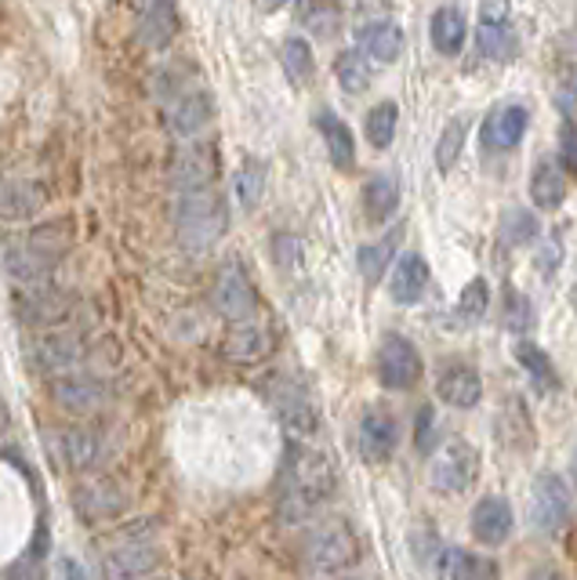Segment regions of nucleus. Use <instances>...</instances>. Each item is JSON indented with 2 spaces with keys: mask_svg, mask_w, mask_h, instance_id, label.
<instances>
[{
  "mask_svg": "<svg viewBox=\"0 0 577 580\" xmlns=\"http://www.w3.org/2000/svg\"><path fill=\"white\" fill-rule=\"evenodd\" d=\"M15 316L26 327L52 330V327L66 323V319L73 316V298H69L66 291L52 287V283H41V287H30V291L19 294V298H15Z\"/></svg>",
  "mask_w": 577,
  "mask_h": 580,
  "instance_id": "obj_9",
  "label": "nucleus"
},
{
  "mask_svg": "<svg viewBox=\"0 0 577 580\" xmlns=\"http://www.w3.org/2000/svg\"><path fill=\"white\" fill-rule=\"evenodd\" d=\"M530 580H567L559 570H552V566H538L534 573H530Z\"/></svg>",
  "mask_w": 577,
  "mask_h": 580,
  "instance_id": "obj_51",
  "label": "nucleus"
},
{
  "mask_svg": "<svg viewBox=\"0 0 577 580\" xmlns=\"http://www.w3.org/2000/svg\"><path fill=\"white\" fill-rule=\"evenodd\" d=\"M44 207V189L37 182L0 179V221H30Z\"/></svg>",
  "mask_w": 577,
  "mask_h": 580,
  "instance_id": "obj_23",
  "label": "nucleus"
},
{
  "mask_svg": "<svg viewBox=\"0 0 577 580\" xmlns=\"http://www.w3.org/2000/svg\"><path fill=\"white\" fill-rule=\"evenodd\" d=\"M269 352H273V334H269L265 327H258L254 319H247V323H233V330L222 341V356L237 366H254L262 363Z\"/></svg>",
  "mask_w": 577,
  "mask_h": 580,
  "instance_id": "obj_15",
  "label": "nucleus"
},
{
  "mask_svg": "<svg viewBox=\"0 0 577 580\" xmlns=\"http://www.w3.org/2000/svg\"><path fill=\"white\" fill-rule=\"evenodd\" d=\"M473 537L479 544H487V548H498L512 537V526H516V515H512V504L505 501V497H483V501L473 508Z\"/></svg>",
  "mask_w": 577,
  "mask_h": 580,
  "instance_id": "obj_16",
  "label": "nucleus"
},
{
  "mask_svg": "<svg viewBox=\"0 0 577 580\" xmlns=\"http://www.w3.org/2000/svg\"><path fill=\"white\" fill-rule=\"evenodd\" d=\"M559 160L570 174H577V127L574 124H567L559 132Z\"/></svg>",
  "mask_w": 577,
  "mask_h": 580,
  "instance_id": "obj_45",
  "label": "nucleus"
},
{
  "mask_svg": "<svg viewBox=\"0 0 577 580\" xmlns=\"http://www.w3.org/2000/svg\"><path fill=\"white\" fill-rule=\"evenodd\" d=\"M530 200H534L541 211H556L563 200H567V182H563L559 168L538 163L534 174H530Z\"/></svg>",
  "mask_w": 577,
  "mask_h": 580,
  "instance_id": "obj_32",
  "label": "nucleus"
},
{
  "mask_svg": "<svg viewBox=\"0 0 577 580\" xmlns=\"http://www.w3.org/2000/svg\"><path fill=\"white\" fill-rule=\"evenodd\" d=\"M399 443V424L388 410H367L360 421V454L363 460H385Z\"/></svg>",
  "mask_w": 577,
  "mask_h": 580,
  "instance_id": "obj_20",
  "label": "nucleus"
},
{
  "mask_svg": "<svg viewBox=\"0 0 577 580\" xmlns=\"http://www.w3.org/2000/svg\"><path fill=\"white\" fill-rule=\"evenodd\" d=\"M487 309H490V287H487V280L476 276L473 283H465L462 298H457V319H462V323H479V319L487 316Z\"/></svg>",
  "mask_w": 577,
  "mask_h": 580,
  "instance_id": "obj_42",
  "label": "nucleus"
},
{
  "mask_svg": "<svg viewBox=\"0 0 577 580\" xmlns=\"http://www.w3.org/2000/svg\"><path fill=\"white\" fill-rule=\"evenodd\" d=\"M168 566L163 555L152 541H124L121 548L102 555V577L105 580H149Z\"/></svg>",
  "mask_w": 577,
  "mask_h": 580,
  "instance_id": "obj_5",
  "label": "nucleus"
},
{
  "mask_svg": "<svg viewBox=\"0 0 577 580\" xmlns=\"http://www.w3.org/2000/svg\"><path fill=\"white\" fill-rule=\"evenodd\" d=\"M138 37H143L146 47H157V52H163V47L179 37V8H174V0H143Z\"/></svg>",
  "mask_w": 577,
  "mask_h": 580,
  "instance_id": "obj_19",
  "label": "nucleus"
},
{
  "mask_svg": "<svg viewBox=\"0 0 577 580\" xmlns=\"http://www.w3.org/2000/svg\"><path fill=\"white\" fill-rule=\"evenodd\" d=\"M63 580H88V573L73 559H63Z\"/></svg>",
  "mask_w": 577,
  "mask_h": 580,
  "instance_id": "obj_50",
  "label": "nucleus"
},
{
  "mask_svg": "<svg viewBox=\"0 0 577 580\" xmlns=\"http://www.w3.org/2000/svg\"><path fill=\"white\" fill-rule=\"evenodd\" d=\"M465 37H468V22L457 8H440L429 19V41L440 55L454 58L465 47Z\"/></svg>",
  "mask_w": 577,
  "mask_h": 580,
  "instance_id": "obj_27",
  "label": "nucleus"
},
{
  "mask_svg": "<svg viewBox=\"0 0 577 580\" xmlns=\"http://www.w3.org/2000/svg\"><path fill=\"white\" fill-rule=\"evenodd\" d=\"M399 207V182L393 179V174H374V179L363 185V215H367V221H385L393 218Z\"/></svg>",
  "mask_w": 577,
  "mask_h": 580,
  "instance_id": "obj_29",
  "label": "nucleus"
},
{
  "mask_svg": "<svg viewBox=\"0 0 577 580\" xmlns=\"http://www.w3.org/2000/svg\"><path fill=\"white\" fill-rule=\"evenodd\" d=\"M211 302H215V312L222 319H229V323H247L258 309V294H254L251 280L244 276V269L237 262L218 272Z\"/></svg>",
  "mask_w": 577,
  "mask_h": 580,
  "instance_id": "obj_12",
  "label": "nucleus"
},
{
  "mask_svg": "<svg viewBox=\"0 0 577 580\" xmlns=\"http://www.w3.org/2000/svg\"><path fill=\"white\" fill-rule=\"evenodd\" d=\"M541 232V221L534 211H523V207H509L501 218V240L509 247H527L534 243Z\"/></svg>",
  "mask_w": 577,
  "mask_h": 580,
  "instance_id": "obj_40",
  "label": "nucleus"
},
{
  "mask_svg": "<svg viewBox=\"0 0 577 580\" xmlns=\"http://www.w3.org/2000/svg\"><path fill=\"white\" fill-rule=\"evenodd\" d=\"M338 490V471L324 450L291 440L284 457V493H280V519L302 523Z\"/></svg>",
  "mask_w": 577,
  "mask_h": 580,
  "instance_id": "obj_1",
  "label": "nucleus"
},
{
  "mask_svg": "<svg viewBox=\"0 0 577 580\" xmlns=\"http://www.w3.org/2000/svg\"><path fill=\"white\" fill-rule=\"evenodd\" d=\"M73 240H77L73 221H69V218H58V221L41 225V229H33V232H30V240H26V247L41 258V262L58 265V262H63V258L69 254V247H73Z\"/></svg>",
  "mask_w": 577,
  "mask_h": 580,
  "instance_id": "obj_25",
  "label": "nucleus"
},
{
  "mask_svg": "<svg viewBox=\"0 0 577 580\" xmlns=\"http://www.w3.org/2000/svg\"><path fill=\"white\" fill-rule=\"evenodd\" d=\"M435 396H440L446 407L468 410V407H476L479 402L483 382H479V374L473 371V366L454 363V366H446V371L440 374V382H435Z\"/></svg>",
  "mask_w": 577,
  "mask_h": 580,
  "instance_id": "obj_22",
  "label": "nucleus"
},
{
  "mask_svg": "<svg viewBox=\"0 0 577 580\" xmlns=\"http://www.w3.org/2000/svg\"><path fill=\"white\" fill-rule=\"evenodd\" d=\"M0 580H44V566L37 559H22L8 570H0Z\"/></svg>",
  "mask_w": 577,
  "mask_h": 580,
  "instance_id": "obj_46",
  "label": "nucleus"
},
{
  "mask_svg": "<svg viewBox=\"0 0 577 580\" xmlns=\"http://www.w3.org/2000/svg\"><path fill=\"white\" fill-rule=\"evenodd\" d=\"M215 121V102L204 88H190L179 84V80H168V124L174 135L182 138H196L204 127Z\"/></svg>",
  "mask_w": 577,
  "mask_h": 580,
  "instance_id": "obj_4",
  "label": "nucleus"
},
{
  "mask_svg": "<svg viewBox=\"0 0 577 580\" xmlns=\"http://www.w3.org/2000/svg\"><path fill=\"white\" fill-rule=\"evenodd\" d=\"M88 356V345L80 334H58V330H44L41 338L30 341V363L41 374H73V366H80Z\"/></svg>",
  "mask_w": 577,
  "mask_h": 580,
  "instance_id": "obj_8",
  "label": "nucleus"
},
{
  "mask_svg": "<svg viewBox=\"0 0 577 580\" xmlns=\"http://www.w3.org/2000/svg\"><path fill=\"white\" fill-rule=\"evenodd\" d=\"M265 11H276V8H284V4H291V0H258Z\"/></svg>",
  "mask_w": 577,
  "mask_h": 580,
  "instance_id": "obj_53",
  "label": "nucleus"
},
{
  "mask_svg": "<svg viewBox=\"0 0 577 580\" xmlns=\"http://www.w3.org/2000/svg\"><path fill=\"white\" fill-rule=\"evenodd\" d=\"M396 124H399L396 102H378L367 113V124H363V132H367V141H371L374 149H388V146H393V138H396Z\"/></svg>",
  "mask_w": 577,
  "mask_h": 580,
  "instance_id": "obj_41",
  "label": "nucleus"
},
{
  "mask_svg": "<svg viewBox=\"0 0 577 580\" xmlns=\"http://www.w3.org/2000/svg\"><path fill=\"white\" fill-rule=\"evenodd\" d=\"M229 229V211L226 200L211 189H190L179 200V211H174V232H179L182 251L190 254H204L211 251Z\"/></svg>",
  "mask_w": 577,
  "mask_h": 580,
  "instance_id": "obj_2",
  "label": "nucleus"
},
{
  "mask_svg": "<svg viewBox=\"0 0 577 580\" xmlns=\"http://www.w3.org/2000/svg\"><path fill=\"white\" fill-rule=\"evenodd\" d=\"M527 127H530V113L523 110V105L509 102L487 116V124H483V146L494 152H509L523 141Z\"/></svg>",
  "mask_w": 577,
  "mask_h": 580,
  "instance_id": "obj_17",
  "label": "nucleus"
},
{
  "mask_svg": "<svg viewBox=\"0 0 577 580\" xmlns=\"http://www.w3.org/2000/svg\"><path fill=\"white\" fill-rule=\"evenodd\" d=\"M479 52L494 58V62H509V58L516 55V47H520V41H516V33L509 22H479Z\"/></svg>",
  "mask_w": 577,
  "mask_h": 580,
  "instance_id": "obj_34",
  "label": "nucleus"
},
{
  "mask_svg": "<svg viewBox=\"0 0 577 580\" xmlns=\"http://www.w3.org/2000/svg\"><path fill=\"white\" fill-rule=\"evenodd\" d=\"M505 327L512 330V334H527L530 327H534V309H530V298L520 294L516 287H505V309H501Z\"/></svg>",
  "mask_w": 577,
  "mask_h": 580,
  "instance_id": "obj_43",
  "label": "nucleus"
},
{
  "mask_svg": "<svg viewBox=\"0 0 577 580\" xmlns=\"http://www.w3.org/2000/svg\"><path fill=\"white\" fill-rule=\"evenodd\" d=\"M479 479V454L473 443L451 440L432 460V487L440 493H465Z\"/></svg>",
  "mask_w": 577,
  "mask_h": 580,
  "instance_id": "obj_6",
  "label": "nucleus"
},
{
  "mask_svg": "<svg viewBox=\"0 0 577 580\" xmlns=\"http://www.w3.org/2000/svg\"><path fill=\"white\" fill-rule=\"evenodd\" d=\"M335 77L346 94H363L371 88V66L363 52H341L335 58Z\"/></svg>",
  "mask_w": 577,
  "mask_h": 580,
  "instance_id": "obj_35",
  "label": "nucleus"
},
{
  "mask_svg": "<svg viewBox=\"0 0 577 580\" xmlns=\"http://www.w3.org/2000/svg\"><path fill=\"white\" fill-rule=\"evenodd\" d=\"M479 22H509V0H483Z\"/></svg>",
  "mask_w": 577,
  "mask_h": 580,
  "instance_id": "obj_49",
  "label": "nucleus"
},
{
  "mask_svg": "<svg viewBox=\"0 0 577 580\" xmlns=\"http://www.w3.org/2000/svg\"><path fill=\"white\" fill-rule=\"evenodd\" d=\"M363 559V548H360V537L357 530H352L346 519H331V523L316 526L309 537L302 544V562L305 570L313 573H324V577H335V573H346L352 570Z\"/></svg>",
  "mask_w": 577,
  "mask_h": 580,
  "instance_id": "obj_3",
  "label": "nucleus"
},
{
  "mask_svg": "<svg viewBox=\"0 0 577 580\" xmlns=\"http://www.w3.org/2000/svg\"><path fill=\"white\" fill-rule=\"evenodd\" d=\"M284 73H287V80L294 88L309 84L313 73H316V58H313L309 41H302V37L284 41Z\"/></svg>",
  "mask_w": 577,
  "mask_h": 580,
  "instance_id": "obj_38",
  "label": "nucleus"
},
{
  "mask_svg": "<svg viewBox=\"0 0 577 580\" xmlns=\"http://www.w3.org/2000/svg\"><path fill=\"white\" fill-rule=\"evenodd\" d=\"M149 580H160V577H149Z\"/></svg>",
  "mask_w": 577,
  "mask_h": 580,
  "instance_id": "obj_56",
  "label": "nucleus"
},
{
  "mask_svg": "<svg viewBox=\"0 0 577 580\" xmlns=\"http://www.w3.org/2000/svg\"><path fill=\"white\" fill-rule=\"evenodd\" d=\"M440 570L446 573V580H498V566L483 555H473L465 548H451L443 555Z\"/></svg>",
  "mask_w": 577,
  "mask_h": 580,
  "instance_id": "obj_31",
  "label": "nucleus"
},
{
  "mask_svg": "<svg viewBox=\"0 0 577 580\" xmlns=\"http://www.w3.org/2000/svg\"><path fill=\"white\" fill-rule=\"evenodd\" d=\"M570 302H574V309H577V283H574V291H570Z\"/></svg>",
  "mask_w": 577,
  "mask_h": 580,
  "instance_id": "obj_54",
  "label": "nucleus"
},
{
  "mask_svg": "<svg viewBox=\"0 0 577 580\" xmlns=\"http://www.w3.org/2000/svg\"><path fill=\"white\" fill-rule=\"evenodd\" d=\"M516 363L523 366V371L534 377V382L541 385V388H548V385H556V366H552V360H548V352L541 349V345H534V341H516Z\"/></svg>",
  "mask_w": 577,
  "mask_h": 580,
  "instance_id": "obj_39",
  "label": "nucleus"
},
{
  "mask_svg": "<svg viewBox=\"0 0 577 580\" xmlns=\"http://www.w3.org/2000/svg\"><path fill=\"white\" fill-rule=\"evenodd\" d=\"M316 127H320V135L327 141V152H331V163L338 171H352L357 168V141H352L349 124L341 121L338 113H320L316 116Z\"/></svg>",
  "mask_w": 577,
  "mask_h": 580,
  "instance_id": "obj_26",
  "label": "nucleus"
},
{
  "mask_svg": "<svg viewBox=\"0 0 577 580\" xmlns=\"http://www.w3.org/2000/svg\"><path fill=\"white\" fill-rule=\"evenodd\" d=\"M570 512H574V501H570V487L563 482L559 476H538L534 482V493H530V523L541 534H556L570 523Z\"/></svg>",
  "mask_w": 577,
  "mask_h": 580,
  "instance_id": "obj_7",
  "label": "nucleus"
},
{
  "mask_svg": "<svg viewBox=\"0 0 577 580\" xmlns=\"http://www.w3.org/2000/svg\"><path fill=\"white\" fill-rule=\"evenodd\" d=\"M0 418H8V413H4V407H0Z\"/></svg>",
  "mask_w": 577,
  "mask_h": 580,
  "instance_id": "obj_55",
  "label": "nucleus"
},
{
  "mask_svg": "<svg viewBox=\"0 0 577 580\" xmlns=\"http://www.w3.org/2000/svg\"><path fill=\"white\" fill-rule=\"evenodd\" d=\"M73 508L84 523H110V519L124 515L127 493L110 479H95V482H84V487L73 493Z\"/></svg>",
  "mask_w": 577,
  "mask_h": 580,
  "instance_id": "obj_14",
  "label": "nucleus"
},
{
  "mask_svg": "<svg viewBox=\"0 0 577 580\" xmlns=\"http://www.w3.org/2000/svg\"><path fill=\"white\" fill-rule=\"evenodd\" d=\"M465 138H468V116H454V121H446L440 141H435V168L443 174L454 168L457 157L465 152Z\"/></svg>",
  "mask_w": 577,
  "mask_h": 580,
  "instance_id": "obj_37",
  "label": "nucleus"
},
{
  "mask_svg": "<svg viewBox=\"0 0 577 580\" xmlns=\"http://www.w3.org/2000/svg\"><path fill=\"white\" fill-rule=\"evenodd\" d=\"M429 287V262L421 254H404L393 269V280H388V294H393L396 305H415L421 302V294Z\"/></svg>",
  "mask_w": 577,
  "mask_h": 580,
  "instance_id": "obj_24",
  "label": "nucleus"
},
{
  "mask_svg": "<svg viewBox=\"0 0 577 580\" xmlns=\"http://www.w3.org/2000/svg\"><path fill=\"white\" fill-rule=\"evenodd\" d=\"M567 94H574V99H577V62L570 66V73H567Z\"/></svg>",
  "mask_w": 577,
  "mask_h": 580,
  "instance_id": "obj_52",
  "label": "nucleus"
},
{
  "mask_svg": "<svg viewBox=\"0 0 577 580\" xmlns=\"http://www.w3.org/2000/svg\"><path fill=\"white\" fill-rule=\"evenodd\" d=\"M559 262H563V247H559L556 240L541 247V254H538V269L545 272V276H548V272H556V269H559Z\"/></svg>",
  "mask_w": 577,
  "mask_h": 580,
  "instance_id": "obj_47",
  "label": "nucleus"
},
{
  "mask_svg": "<svg viewBox=\"0 0 577 580\" xmlns=\"http://www.w3.org/2000/svg\"><path fill=\"white\" fill-rule=\"evenodd\" d=\"M269 402H273L280 424H284L291 435H316V429H320V413H316L309 396H305L298 385L276 382L269 388Z\"/></svg>",
  "mask_w": 577,
  "mask_h": 580,
  "instance_id": "obj_13",
  "label": "nucleus"
},
{
  "mask_svg": "<svg viewBox=\"0 0 577 580\" xmlns=\"http://www.w3.org/2000/svg\"><path fill=\"white\" fill-rule=\"evenodd\" d=\"M415 446L421 450V454H432V446H435V410H432V407H421V410H418Z\"/></svg>",
  "mask_w": 577,
  "mask_h": 580,
  "instance_id": "obj_44",
  "label": "nucleus"
},
{
  "mask_svg": "<svg viewBox=\"0 0 577 580\" xmlns=\"http://www.w3.org/2000/svg\"><path fill=\"white\" fill-rule=\"evenodd\" d=\"M396 243H399V229H396V232H388V236H382L378 243H367V247H360V254H357L360 276L367 280V283H378V280L385 276L388 262H393V254H396Z\"/></svg>",
  "mask_w": 577,
  "mask_h": 580,
  "instance_id": "obj_33",
  "label": "nucleus"
},
{
  "mask_svg": "<svg viewBox=\"0 0 577 580\" xmlns=\"http://www.w3.org/2000/svg\"><path fill=\"white\" fill-rule=\"evenodd\" d=\"M273 251H276V262L280 265H294V262H298V240H294V236H276Z\"/></svg>",
  "mask_w": 577,
  "mask_h": 580,
  "instance_id": "obj_48",
  "label": "nucleus"
},
{
  "mask_svg": "<svg viewBox=\"0 0 577 580\" xmlns=\"http://www.w3.org/2000/svg\"><path fill=\"white\" fill-rule=\"evenodd\" d=\"M4 269H8V276L11 280H19V283H26V287H41V283H48L52 276V269L48 262H41L37 254L30 251L26 243H11L8 251H4Z\"/></svg>",
  "mask_w": 577,
  "mask_h": 580,
  "instance_id": "obj_30",
  "label": "nucleus"
},
{
  "mask_svg": "<svg viewBox=\"0 0 577 580\" xmlns=\"http://www.w3.org/2000/svg\"><path fill=\"white\" fill-rule=\"evenodd\" d=\"M233 189H237V200L244 211H254L262 204V193H265V163L262 160H251L247 157L240 168H237V179H233Z\"/></svg>",
  "mask_w": 577,
  "mask_h": 580,
  "instance_id": "obj_36",
  "label": "nucleus"
},
{
  "mask_svg": "<svg viewBox=\"0 0 577 580\" xmlns=\"http://www.w3.org/2000/svg\"><path fill=\"white\" fill-rule=\"evenodd\" d=\"M58 454L69 471H91L102 460V435L88 424H73L58 435Z\"/></svg>",
  "mask_w": 577,
  "mask_h": 580,
  "instance_id": "obj_21",
  "label": "nucleus"
},
{
  "mask_svg": "<svg viewBox=\"0 0 577 580\" xmlns=\"http://www.w3.org/2000/svg\"><path fill=\"white\" fill-rule=\"evenodd\" d=\"M360 47H363V55L374 58V62H396L399 52H404V30L388 19L367 22V26L360 30Z\"/></svg>",
  "mask_w": 577,
  "mask_h": 580,
  "instance_id": "obj_28",
  "label": "nucleus"
},
{
  "mask_svg": "<svg viewBox=\"0 0 577 580\" xmlns=\"http://www.w3.org/2000/svg\"><path fill=\"white\" fill-rule=\"evenodd\" d=\"M215 179H218L215 146L196 141V146L179 152V160H174V185H179L182 193H190V189H211V185H215Z\"/></svg>",
  "mask_w": 577,
  "mask_h": 580,
  "instance_id": "obj_18",
  "label": "nucleus"
},
{
  "mask_svg": "<svg viewBox=\"0 0 577 580\" xmlns=\"http://www.w3.org/2000/svg\"><path fill=\"white\" fill-rule=\"evenodd\" d=\"M48 396L58 410L73 413V418H88V413L105 407L110 388L99 377H88V374H58L48 382Z\"/></svg>",
  "mask_w": 577,
  "mask_h": 580,
  "instance_id": "obj_10",
  "label": "nucleus"
},
{
  "mask_svg": "<svg viewBox=\"0 0 577 580\" xmlns=\"http://www.w3.org/2000/svg\"><path fill=\"white\" fill-rule=\"evenodd\" d=\"M421 377V356L404 334H388L378 349V382L393 393H407Z\"/></svg>",
  "mask_w": 577,
  "mask_h": 580,
  "instance_id": "obj_11",
  "label": "nucleus"
}]
</instances>
